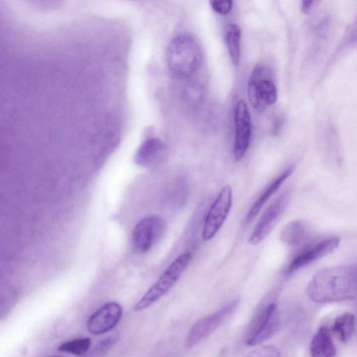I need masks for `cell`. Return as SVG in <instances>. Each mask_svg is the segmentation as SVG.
<instances>
[{
	"instance_id": "obj_6",
	"label": "cell",
	"mask_w": 357,
	"mask_h": 357,
	"mask_svg": "<svg viewBox=\"0 0 357 357\" xmlns=\"http://www.w3.org/2000/svg\"><path fill=\"white\" fill-rule=\"evenodd\" d=\"M165 229V221L158 215L142 218L132 230L133 248L139 253L148 252L162 237Z\"/></svg>"
},
{
	"instance_id": "obj_4",
	"label": "cell",
	"mask_w": 357,
	"mask_h": 357,
	"mask_svg": "<svg viewBox=\"0 0 357 357\" xmlns=\"http://www.w3.org/2000/svg\"><path fill=\"white\" fill-rule=\"evenodd\" d=\"M192 259L190 252L179 255L135 305V311L148 308L162 297L176 282Z\"/></svg>"
},
{
	"instance_id": "obj_13",
	"label": "cell",
	"mask_w": 357,
	"mask_h": 357,
	"mask_svg": "<svg viewBox=\"0 0 357 357\" xmlns=\"http://www.w3.org/2000/svg\"><path fill=\"white\" fill-rule=\"evenodd\" d=\"M165 149V144L160 139L149 138L138 148L135 155V162L141 167L153 166L162 159Z\"/></svg>"
},
{
	"instance_id": "obj_5",
	"label": "cell",
	"mask_w": 357,
	"mask_h": 357,
	"mask_svg": "<svg viewBox=\"0 0 357 357\" xmlns=\"http://www.w3.org/2000/svg\"><path fill=\"white\" fill-rule=\"evenodd\" d=\"M280 314L277 305L271 303L264 307L256 316L248 333L245 343L256 346L270 339L280 326Z\"/></svg>"
},
{
	"instance_id": "obj_17",
	"label": "cell",
	"mask_w": 357,
	"mask_h": 357,
	"mask_svg": "<svg viewBox=\"0 0 357 357\" xmlns=\"http://www.w3.org/2000/svg\"><path fill=\"white\" fill-rule=\"evenodd\" d=\"M355 328V317L350 312H344L337 316L331 326L332 332L342 343L348 342L351 338Z\"/></svg>"
},
{
	"instance_id": "obj_3",
	"label": "cell",
	"mask_w": 357,
	"mask_h": 357,
	"mask_svg": "<svg viewBox=\"0 0 357 357\" xmlns=\"http://www.w3.org/2000/svg\"><path fill=\"white\" fill-rule=\"evenodd\" d=\"M248 97L257 110H262L277 101V88L267 66L259 64L253 68L248 82Z\"/></svg>"
},
{
	"instance_id": "obj_10",
	"label": "cell",
	"mask_w": 357,
	"mask_h": 357,
	"mask_svg": "<svg viewBox=\"0 0 357 357\" xmlns=\"http://www.w3.org/2000/svg\"><path fill=\"white\" fill-rule=\"evenodd\" d=\"M289 199V192H284L266 208L249 238L251 245H257L268 236L284 213Z\"/></svg>"
},
{
	"instance_id": "obj_24",
	"label": "cell",
	"mask_w": 357,
	"mask_h": 357,
	"mask_svg": "<svg viewBox=\"0 0 357 357\" xmlns=\"http://www.w3.org/2000/svg\"><path fill=\"white\" fill-rule=\"evenodd\" d=\"M354 36L357 38V20L354 26Z\"/></svg>"
},
{
	"instance_id": "obj_19",
	"label": "cell",
	"mask_w": 357,
	"mask_h": 357,
	"mask_svg": "<svg viewBox=\"0 0 357 357\" xmlns=\"http://www.w3.org/2000/svg\"><path fill=\"white\" fill-rule=\"evenodd\" d=\"M204 95L205 89L203 85L196 80L188 82L181 92L183 101L190 107H196L201 104Z\"/></svg>"
},
{
	"instance_id": "obj_20",
	"label": "cell",
	"mask_w": 357,
	"mask_h": 357,
	"mask_svg": "<svg viewBox=\"0 0 357 357\" xmlns=\"http://www.w3.org/2000/svg\"><path fill=\"white\" fill-rule=\"evenodd\" d=\"M91 344V341L89 337L77 338L62 343L58 350L76 356H83L89 350Z\"/></svg>"
},
{
	"instance_id": "obj_25",
	"label": "cell",
	"mask_w": 357,
	"mask_h": 357,
	"mask_svg": "<svg viewBox=\"0 0 357 357\" xmlns=\"http://www.w3.org/2000/svg\"><path fill=\"white\" fill-rule=\"evenodd\" d=\"M316 1H318V0H316Z\"/></svg>"
},
{
	"instance_id": "obj_8",
	"label": "cell",
	"mask_w": 357,
	"mask_h": 357,
	"mask_svg": "<svg viewBox=\"0 0 357 357\" xmlns=\"http://www.w3.org/2000/svg\"><path fill=\"white\" fill-rule=\"evenodd\" d=\"M239 303L235 299L215 313L202 318L191 327L185 342L187 348H192L209 336L234 312Z\"/></svg>"
},
{
	"instance_id": "obj_23",
	"label": "cell",
	"mask_w": 357,
	"mask_h": 357,
	"mask_svg": "<svg viewBox=\"0 0 357 357\" xmlns=\"http://www.w3.org/2000/svg\"><path fill=\"white\" fill-rule=\"evenodd\" d=\"M114 340H116V338L114 337H108L103 340L98 345H97L96 351L98 352H105L107 351L109 348L112 345L114 342Z\"/></svg>"
},
{
	"instance_id": "obj_1",
	"label": "cell",
	"mask_w": 357,
	"mask_h": 357,
	"mask_svg": "<svg viewBox=\"0 0 357 357\" xmlns=\"http://www.w3.org/2000/svg\"><path fill=\"white\" fill-rule=\"evenodd\" d=\"M310 299L319 303L357 298V266L339 265L317 271L307 286Z\"/></svg>"
},
{
	"instance_id": "obj_9",
	"label": "cell",
	"mask_w": 357,
	"mask_h": 357,
	"mask_svg": "<svg viewBox=\"0 0 357 357\" xmlns=\"http://www.w3.org/2000/svg\"><path fill=\"white\" fill-rule=\"evenodd\" d=\"M234 141L233 153L236 161L245 155L251 142L252 121L246 102L242 99L236 103L234 111Z\"/></svg>"
},
{
	"instance_id": "obj_12",
	"label": "cell",
	"mask_w": 357,
	"mask_h": 357,
	"mask_svg": "<svg viewBox=\"0 0 357 357\" xmlns=\"http://www.w3.org/2000/svg\"><path fill=\"white\" fill-rule=\"evenodd\" d=\"M122 314V307L119 303H107L89 317L87 329L90 333L96 335L105 333L116 326Z\"/></svg>"
},
{
	"instance_id": "obj_14",
	"label": "cell",
	"mask_w": 357,
	"mask_h": 357,
	"mask_svg": "<svg viewBox=\"0 0 357 357\" xmlns=\"http://www.w3.org/2000/svg\"><path fill=\"white\" fill-rule=\"evenodd\" d=\"M310 351L314 357H333L337 351L330 329L326 326H320L312 338Z\"/></svg>"
},
{
	"instance_id": "obj_21",
	"label": "cell",
	"mask_w": 357,
	"mask_h": 357,
	"mask_svg": "<svg viewBox=\"0 0 357 357\" xmlns=\"http://www.w3.org/2000/svg\"><path fill=\"white\" fill-rule=\"evenodd\" d=\"M213 10L220 15H227L232 8L233 0H209Z\"/></svg>"
},
{
	"instance_id": "obj_16",
	"label": "cell",
	"mask_w": 357,
	"mask_h": 357,
	"mask_svg": "<svg viewBox=\"0 0 357 357\" xmlns=\"http://www.w3.org/2000/svg\"><path fill=\"white\" fill-rule=\"evenodd\" d=\"M307 227L300 220H294L287 224L280 233V240L291 248L301 245L307 237Z\"/></svg>"
},
{
	"instance_id": "obj_7",
	"label": "cell",
	"mask_w": 357,
	"mask_h": 357,
	"mask_svg": "<svg viewBox=\"0 0 357 357\" xmlns=\"http://www.w3.org/2000/svg\"><path fill=\"white\" fill-rule=\"evenodd\" d=\"M232 204V189L225 185L219 192L206 215L202 238L211 240L218 231L226 220Z\"/></svg>"
},
{
	"instance_id": "obj_22",
	"label": "cell",
	"mask_w": 357,
	"mask_h": 357,
	"mask_svg": "<svg viewBox=\"0 0 357 357\" xmlns=\"http://www.w3.org/2000/svg\"><path fill=\"white\" fill-rule=\"evenodd\" d=\"M278 349L273 345L264 346L253 350L249 356H280Z\"/></svg>"
},
{
	"instance_id": "obj_11",
	"label": "cell",
	"mask_w": 357,
	"mask_h": 357,
	"mask_svg": "<svg viewBox=\"0 0 357 357\" xmlns=\"http://www.w3.org/2000/svg\"><path fill=\"white\" fill-rule=\"evenodd\" d=\"M340 238L330 237L319 242L307 245L299 251L292 259L286 269V273L290 274L295 271L328 255L338 246Z\"/></svg>"
},
{
	"instance_id": "obj_2",
	"label": "cell",
	"mask_w": 357,
	"mask_h": 357,
	"mask_svg": "<svg viewBox=\"0 0 357 357\" xmlns=\"http://www.w3.org/2000/svg\"><path fill=\"white\" fill-rule=\"evenodd\" d=\"M166 62L174 77L181 79L191 78L202 65V49L190 35L178 34L167 48Z\"/></svg>"
},
{
	"instance_id": "obj_18",
	"label": "cell",
	"mask_w": 357,
	"mask_h": 357,
	"mask_svg": "<svg viewBox=\"0 0 357 357\" xmlns=\"http://www.w3.org/2000/svg\"><path fill=\"white\" fill-rule=\"evenodd\" d=\"M241 36V30L237 24L231 23L227 26L225 40L229 54L234 66H238L240 62Z\"/></svg>"
},
{
	"instance_id": "obj_15",
	"label": "cell",
	"mask_w": 357,
	"mask_h": 357,
	"mask_svg": "<svg viewBox=\"0 0 357 357\" xmlns=\"http://www.w3.org/2000/svg\"><path fill=\"white\" fill-rule=\"evenodd\" d=\"M294 167H287L283 172L269 183L256 199L247 213L245 222L249 224L257 216L268 199L278 190L282 183L291 174Z\"/></svg>"
}]
</instances>
